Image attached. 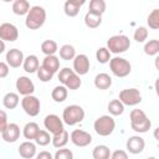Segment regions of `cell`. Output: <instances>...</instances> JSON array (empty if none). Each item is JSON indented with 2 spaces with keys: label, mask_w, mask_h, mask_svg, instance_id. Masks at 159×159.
<instances>
[{
  "label": "cell",
  "mask_w": 159,
  "mask_h": 159,
  "mask_svg": "<svg viewBox=\"0 0 159 159\" xmlns=\"http://www.w3.org/2000/svg\"><path fill=\"white\" fill-rule=\"evenodd\" d=\"M45 21H46V10L40 5L31 6L25 17L26 27L30 30H37L45 24Z\"/></svg>",
  "instance_id": "cell-1"
},
{
  "label": "cell",
  "mask_w": 159,
  "mask_h": 159,
  "mask_svg": "<svg viewBox=\"0 0 159 159\" xmlns=\"http://www.w3.org/2000/svg\"><path fill=\"white\" fill-rule=\"evenodd\" d=\"M130 119V128L137 133H147L150 127L152 122L142 109H132L129 114Z\"/></svg>",
  "instance_id": "cell-2"
},
{
  "label": "cell",
  "mask_w": 159,
  "mask_h": 159,
  "mask_svg": "<svg viewBox=\"0 0 159 159\" xmlns=\"http://www.w3.org/2000/svg\"><path fill=\"white\" fill-rule=\"evenodd\" d=\"M58 81L62 83V86H65L67 89H78L82 84V81L80 78V76L68 67H63L62 70H60L58 72Z\"/></svg>",
  "instance_id": "cell-3"
},
{
  "label": "cell",
  "mask_w": 159,
  "mask_h": 159,
  "mask_svg": "<svg viewBox=\"0 0 159 159\" xmlns=\"http://www.w3.org/2000/svg\"><path fill=\"white\" fill-rule=\"evenodd\" d=\"M84 119V109L78 104H70L62 112V122L67 125H76Z\"/></svg>",
  "instance_id": "cell-4"
},
{
  "label": "cell",
  "mask_w": 159,
  "mask_h": 159,
  "mask_svg": "<svg viewBox=\"0 0 159 159\" xmlns=\"http://www.w3.org/2000/svg\"><path fill=\"white\" fill-rule=\"evenodd\" d=\"M94 132L101 137H108L111 135L116 129V120L112 116H101L98 117L93 123Z\"/></svg>",
  "instance_id": "cell-5"
},
{
  "label": "cell",
  "mask_w": 159,
  "mask_h": 159,
  "mask_svg": "<svg viewBox=\"0 0 159 159\" xmlns=\"http://www.w3.org/2000/svg\"><path fill=\"white\" fill-rule=\"evenodd\" d=\"M130 47V40L125 35H114L107 40V50L111 53H123Z\"/></svg>",
  "instance_id": "cell-6"
},
{
  "label": "cell",
  "mask_w": 159,
  "mask_h": 159,
  "mask_svg": "<svg viewBox=\"0 0 159 159\" xmlns=\"http://www.w3.org/2000/svg\"><path fill=\"white\" fill-rule=\"evenodd\" d=\"M109 70L116 77L123 78V77H127L130 73L132 65H130V62L128 60L116 56V57L109 60Z\"/></svg>",
  "instance_id": "cell-7"
},
{
  "label": "cell",
  "mask_w": 159,
  "mask_h": 159,
  "mask_svg": "<svg viewBox=\"0 0 159 159\" xmlns=\"http://www.w3.org/2000/svg\"><path fill=\"white\" fill-rule=\"evenodd\" d=\"M123 106H137L142 102V93L138 88H125L119 92V98H118Z\"/></svg>",
  "instance_id": "cell-8"
},
{
  "label": "cell",
  "mask_w": 159,
  "mask_h": 159,
  "mask_svg": "<svg viewBox=\"0 0 159 159\" xmlns=\"http://www.w3.org/2000/svg\"><path fill=\"white\" fill-rule=\"evenodd\" d=\"M21 107L24 109V112L30 116V117H36L39 113H40V108H41V104H40V99L34 96V94H30V96H25L22 99H21Z\"/></svg>",
  "instance_id": "cell-9"
},
{
  "label": "cell",
  "mask_w": 159,
  "mask_h": 159,
  "mask_svg": "<svg viewBox=\"0 0 159 159\" xmlns=\"http://www.w3.org/2000/svg\"><path fill=\"white\" fill-rule=\"evenodd\" d=\"M43 125H45L46 130L48 133H51L52 135H56L65 129L63 122L57 114H47L43 119Z\"/></svg>",
  "instance_id": "cell-10"
},
{
  "label": "cell",
  "mask_w": 159,
  "mask_h": 159,
  "mask_svg": "<svg viewBox=\"0 0 159 159\" xmlns=\"http://www.w3.org/2000/svg\"><path fill=\"white\" fill-rule=\"evenodd\" d=\"M19 39V30L11 22H4L0 25V40L4 42H14Z\"/></svg>",
  "instance_id": "cell-11"
},
{
  "label": "cell",
  "mask_w": 159,
  "mask_h": 159,
  "mask_svg": "<svg viewBox=\"0 0 159 159\" xmlns=\"http://www.w3.org/2000/svg\"><path fill=\"white\" fill-rule=\"evenodd\" d=\"M70 139H71V142L76 147H80V148L87 147V145H89L92 143V135L88 132L82 130V129H75V130H72V133L70 135Z\"/></svg>",
  "instance_id": "cell-12"
},
{
  "label": "cell",
  "mask_w": 159,
  "mask_h": 159,
  "mask_svg": "<svg viewBox=\"0 0 159 159\" xmlns=\"http://www.w3.org/2000/svg\"><path fill=\"white\" fill-rule=\"evenodd\" d=\"M15 87L17 89V94H21V96H30L35 92V84L34 82L26 77V76H20L17 80H16V83H15Z\"/></svg>",
  "instance_id": "cell-13"
},
{
  "label": "cell",
  "mask_w": 159,
  "mask_h": 159,
  "mask_svg": "<svg viewBox=\"0 0 159 159\" xmlns=\"http://www.w3.org/2000/svg\"><path fill=\"white\" fill-rule=\"evenodd\" d=\"M5 60H6V63H7L9 67L19 68L20 66H22L25 56H24V52L21 50H19V48H10L6 52Z\"/></svg>",
  "instance_id": "cell-14"
},
{
  "label": "cell",
  "mask_w": 159,
  "mask_h": 159,
  "mask_svg": "<svg viewBox=\"0 0 159 159\" xmlns=\"http://www.w3.org/2000/svg\"><path fill=\"white\" fill-rule=\"evenodd\" d=\"M89 58L84 55V53H80L76 55L73 58V71L78 75V76H83L87 75L89 71Z\"/></svg>",
  "instance_id": "cell-15"
},
{
  "label": "cell",
  "mask_w": 159,
  "mask_h": 159,
  "mask_svg": "<svg viewBox=\"0 0 159 159\" xmlns=\"http://www.w3.org/2000/svg\"><path fill=\"white\" fill-rule=\"evenodd\" d=\"M125 147H127V150L130 153V154H140L143 150H144V147H145V142L142 137L139 135H133V137H129L127 143H125Z\"/></svg>",
  "instance_id": "cell-16"
},
{
  "label": "cell",
  "mask_w": 159,
  "mask_h": 159,
  "mask_svg": "<svg viewBox=\"0 0 159 159\" xmlns=\"http://www.w3.org/2000/svg\"><path fill=\"white\" fill-rule=\"evenodd\" d=\"M1 138L6 143H15L20 138V127L16 123H9L5 130L1 133Z\"/></svg>",
  "instance_id": "cell-17"
},
{
  "label": "cell",
  "mask_w": 159,
  "mask_h": 159,
  "mask_svg": "<svg viewBox=\"0 0 159 159\" xmlns=\"http://www.w3.org/2000/svg\"><path fill=\"white\" fill-rule=\"evenodd\" d=\"M84 0H67L63 5V11L67 16L70 17H75L78 15L80 9L84 5Z\"/></svg>",
  "instance_id": "cell-18"
},
{
  "label": "cell",
  "mask_w": 159,
  "mask_h": 159,
  "mask_svg": "<svg viewBox=\"0 0 159 159\" xmlns=\"http://www.w3.org/2000/svg\"><path fill=\"white\" fill-rule=\"evenodd\" d=\"M17 150H19L20 157H22L24 159H31L36 157V144L32 143L31 140L22 142Z\"/></svg>",
  "instance_id": "cell-19"
},
{
  "label": "cell",
  "mask_w": 159,
  "mask_h": 159,
  "mask_svg": "<svg viewBox=\"0 0 159 159\" xmlns=\"http://www.w3.org/2000/svg\"><path fill=\"white\" fill-rule=\"evenodd\" d=\"M22 67H24V71L27 72V73H35L39 67H40V61L37 58L36 55H29L25 57L24 62H22Z\"/></svg>",
  "instance_id": "cell-20"
},
{
  "label": "cell",
  "mask_w": 159,
  "mask_h": 159,
  "mask_svg": "<svg viewBox=\"0 0 159 159\" xmlns=\"http://www.w3.org/2000/svg\"><path fill=\"white\" fill-rule=\"evenodd\" d=\"M41 66L55 75L57 71H60V58L57 56H55V55H52V56H45Z\"/></svg>",
  "instance_id": "cell-21"
},
{
  "label": "cell",
  "mask_w": 159,
  "mask_h": 159,
  "mask_svg": "<svg viewBox=\"0 0 159 159\" xmlns=\"http://www.w3.org/2000/svg\"><path fill=\"white\" fill-rule=\"evenodd\" d=\"M94 86L98 89H108L112 86V77L106 72L98 73L94 77Z\"/></svg>",
  "instance_id": "cell-22"
},
{
  "label": "cell",
  "mask_w": 159,
  "mask_h": 159,
  "mask_svg": "<svg viewBox=\"0 0 159 159\" xmlns=\"http://www.w3.org/2000/svg\"><path fill=\"white\" fill-rule=\"evenodd\" d=\"M30 7L31 6H30V2L27 0H15L12 2V12L15 15H19V16L27 15Z\"/></svg>",
  "instance_id": "cell-23"
},
{
  "label": "cell",
  "mask_w": 159,
  "mask_h": 159,
  "mask_svg": "<svg viewBox=\"0 0 159 159\" xmlns=\"http://www.w3.org/2000/svg\"><path fill=\"white\" fill-rule=\"evenodd\" d=\"M101 24H102V15L87 11V14L84 15V25L88 29H97Z\"/></svg>",
  "instance_id": "cell-24"
},
{
  "label": "cell",
  "mask_w": 159,
  "mask_h": 159,
  "mask_svg": "<svg viewBox=\"0 0 159 159\" xmlns=\"http://www.w3.org/2000/svg\"><path fill=\"white\" fill-rule=\"evenodd\" d=\"M19 102H20V97L17 93L15 92H7L4 97H2V104L5 108L7 109H14L19 106Z\"/></svg>",
  "instance_id": "cell-25"
},
{
  "label": "cell",
  "mask_w": 159,
  "mask_h": 159,
  "mask_svg": "<svg viewBox=\"0 0 159 159\" xmlns=\"http://www.w3.org/2000/svg\"><path fill=\"white\" fill-rule=\"evenodd\" d=\"M68 139H70V134L66 129H63L61 133L56 134V135H52V139H51V143L55 148H65V145L68 143Z\"/></svg>",
  "instance_id": "cell-26"
},
{
  "label": "cell",
  "mask_w": 159,
  "mask_h": 159,
  "mask_svg": "<svg viewBox=\"0 0 159 159\" xmlns=\"http://www.w3.org/2000/svg\"><path fill=\"white\" fill-rule=\"evenodd\" d=\"M67 96H68V89H67L65 86H62V84L56 86V87L52 89V92H51L52 99H53L55 102H57V103L65 102L66 98H67Z\"/></svg>",
  "instance_id": "cell-27"
},
{
  "label": "cell",
  "mask_w": 159,
  "mask_h": 159,
  "mask_svg": "<svg viewBox=\"0 0 159 159\" xmlns=\"http://www.w3.org/2000/svg\"><path fill=\"white\" fill-rule=\"evenodd\" d=\"M39 132H40V127H39V124L36 122H29V123H26L25 127H24V129H22L24 137L26 139H29V140L35 139Z\"/></svg>",
  "instance_id": "cell-28"
},
{
  "label": "cell",
  "mask_w": 159,
  "mask_h": 159,
  "mask_svg": "<svg viewBox=\"0 0 159 159\" xmlns=\"http://www.w3.org/2000/svg\"><path fill=\"white\" fill-rule=\"evenodd\" d=\"M111 149L107 147V145H103V144H99V145H96L92 150V157L93 159H109L111 158Z\"/></svg>",
  "instance_id": "cell-29"
},
{
  "label": "cell",
  "mask_w": 159,
  "mask_h": 159,
  "mask_svg": "<svg viewBox=\"0 0 159 159\" xmlns=\"http://www.w3.org/2000/svg\"><path fill=\"white\" fill-rule=\"evenodd\" d=\"M58 51V46L57 42L53 40H45L41 43V52L45 56H52Z\"/></svg>",
  "instance_id": "cell-30"
},
{
  "label": "cell",
  "mask_w": 159,
  "mask_h": 159,
  "mask_svg": "<svg viewBox=\"0 0 159 159\" xmlns=\"http://www.w3.org/2000/svg\"><path fill=\"white\" fill-rule=\"evenodd\" d=\"M60 52V57L65 61H70V60H73L75 56H76V50L72 45L70 43H66V45H62L58 50Z\"/></svg>",
  "instance_id": "cell-31"
},
{
  "label": "cell",
  "mask_w": 159,
  "mask_h": 159,
  "mask_svg": "<svg viewBox=\"0 0 159 159\" xmlns=\"http://www.w3.org/2000/svg\"><path fill=\"white\" fill-rule=\"evenodd\" d=\"M107 109H108V112H109L111 116H116V117H117V116L123 114V112H124V106H123V103H122L119 99H112V101L108 103Z\"/></svg>",
  "instance_id": "cell-32"
},
{
  "label": "cell",
  "mask_w": 159,
  "mask_h": 159,
  "mask_svg": "<svg viewBox=\"0 0 159 159\" xmlns=\"http://www.w3.org/2000/svg\"><path fill=\"white\" fill-rule=\"evenodd\" d=\"M106 7H107V4L104 0H91L88 11L98 14V15H103L106 11Z\"/></svg>",
  "instance_id": "cell-33"
},
{
  "label": "cell",
  "mask_w": 159,
  "mask_h": 159,
  "mask_svg": "<svg viewBox=\"0 0 159 159\" xmlns=\"http://www.w3.org/2000/svg\"><path fill=\"white\" fill-rule=\"evenodd\" d=\"M144 53L148 56H157L159 53V40H149L144 45Z\"/></svg>",
  "instance_id": "cell-34"
},
{
  "label": "cell",
  "mask_w": 159,
  "mask_h": 159,
  "mask_svg": "<svg viewBox=\"0 0 159 159\" xmlns=\"http://www.w3.org/2000/svg\"><path fill=\"white\" fill-rule=\"evenodd\" d=\"M51 139H52V138H51V135H50V133H48L47 130L40 129V132L37 133V135H36V138H35V142H36V144L40 145V147H46L47 144H50Z\"/></svg>",
  "instance_id": "cell-35"
},
{
  "label": "cell",
  "mask_w": 159,
  "mask_h": 159,
  "mask_svg": "<svg viewBox=\"0 0 159 159\" xmlns=\"http://www.w3.org/2000/svg\"><path fill=\"white\" fill-rule=\"evenodd\" d=\"M147 24L150 29L158 30L159 29V9H154L147 17Z\"/></svg>",
  "instance_id": "cell-36"
},
{
  "label": "cell",
  "mask_w": 159,
  "mask_h": 159,
  "mask_svg": "<svg viewBox=\"0 0 159 159\" xmlns=\"http://www.w3.org/2000/svg\"><path fill=\"white\" fill-rule=\"evenodd\" d=\"M148 35H149L148 29H147L145 26H139V27L135 29V31H134V34H133V39H134L137 42L142 43V42H145V40L148 39Z\"/></svg>",
  "instance_id": "cell-37"
},
{
  "label": "cell",
  "mask_w": 159,
  "mask_h": 159,
  "mask_svg": "<svg viewBox=\"0 0 159 159\" xmlns=\"http://www.w3.org/2000/svg\"><path fill=\"white\" fill-rule=\"evenodd\" d=\"M96 58L99 63H107V62H109V60L112 57H111V52L107 50V47H99L96 52Z\"/></svg>",
  "instance_id": "cell-38"
},
{
  "label": "cell",
  "mask_w": 159,
  "mask_h": 159,
  "mask_svg": "<svg viewBox=\"0 0 159 159\" xmlns=\"http://www.w3.org/2000/svg\"><path fill=\"white\" fill-rule=\"evenodd\" d=\"M36 75H37V78H39L41 82H48V81H51L52 77H53V73L50 72V71H47V70L43 68L42 66L39 67V70L36 71Z\"/></svg>",
  "instance_id": "cell-39"
},
{
  "label": "cell",
  "mask_w": 159,
  "mask_h": 159,
  "mask_svg": "<svg viewBox=\"0 0 159 159\" xmlns=\"http://www.w3.org/2000/svg\"><path fill=\"white\" fill-rule=\"evenodd\" d=\"M53 159H73V153L67 148H60L55 153Z\"/></svg>",
  "instance_id": "cell-40"
},
{
  "label": "cell",
  "mask_w": 159,
  "mask_h": 159,
  "mask_svg": "<svg viewBox=\"0 0 159 159\" xmlns=\"http://www.w3.org/2000/svg\"><path fill=\"white\" fill-rule=\"evenodd\" d=\"M109 159H129V158H128V154H127L125 150L117 149L113 153H111V158Z\"/></svg>",
  "instance_id": "cell-41"
},
{
  "label": "cell",
  "mask_w": 159,
  "mask_h": 159,
  "mask_svg": "<svg viewBox=\"0 0 159 159\" xmlns=\"http://www.w3.org/2000/svg\"><path fill=\"white\" fill-rule=\"evenodd\" d=\"M7 114L5 111L0 109V133H2L5 130V128L7 127Z\"/></svg>",
  "instance_id": "cell-42"
},
{
  "label": "cell",
  "mask_w": 159,
  "mask_h": 159,
  "mask_svg": "<svg viewBox=\"0 0 159 159\" xmlns=\"http://www.w3.org/2000/svg\"><path fill=\"white\" fill-rule=\"evenodd\" d=\"M9 71H10V67L7 66V63L4 62V61H0V78L7 77Z\"/></svg>",
  "instance_id": "cell-43"
},
{
  "label": "cell",
  "mask_w": 159,
  "mask_h": 159,
  "mask_svg": "<svg viewBox=\"0 0 159 159\" xmlns=\"http://www.w3.org/2000/svg\"><path fill=\"white\" fill-rule=\"evenodd\" d=\"M36 159H53L52 154L47 150H42L39 154H36Z\"/></svg>",
  "instance_id": "cell-44"
},
{
  "label": "cell",
  "mask_w": 159,
  "mask_h": 159,
  "mask_svg": "<svg viewBox=\"0 0 159 159\" xmlns=\"http://www.w3.org/2000/svg\"><path fill=\"white\" fill-rule=\"evenodd\" d=\"M5 51V42L2 40H0V55Z\"/></svg>",
  "instance_id": "cell-45"
},
{
  "label": "cell",
  "mask_w": 159,
  "mask_h": 159,
  "mask_svg": "<svg viewBox=\"0 0 159 159\" xmlns=\"http://www.w3.org/2000/svg\"><path fill=\"white\" fill-rule=\"evenodd\" d=\"M147 159H157L155 157H149V158H147Z\"/></svg>",
  "instance_id": "cell-46"
}]
</instances>
